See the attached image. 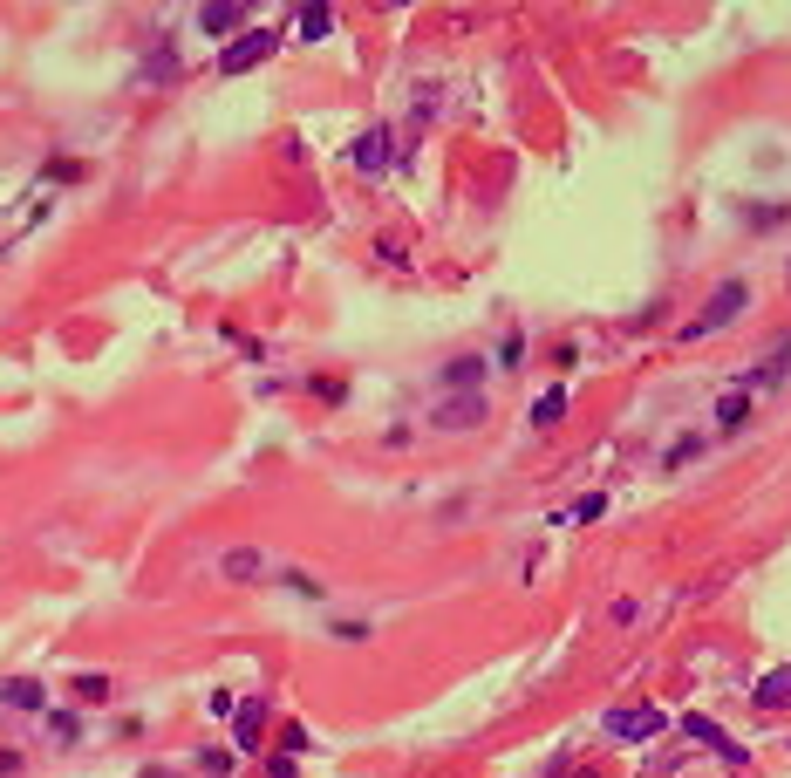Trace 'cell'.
<instances>
[{"mask_svg":"<svg viewBox=\"0 0 791 778\" xmlns=\"http://www.w3.org/2000/svg\"><path fill=\"white\" fill-rule=\"evenodd\" d=\"M744 308H751V287H744V280H723V287H716V301L696 314L689 328H682L676 342H703V335H716V328H730V321H737Z\"/></svg>","mask_w":791,"mask_h":778,"instance_id":"1","label":"cell"},{"mask_svg":"<svg viewBox=\"0 0 791 778\" xmlns=\"http://www.w3.org/2000/svg\"><path fill=\"white\" fill-rule=\"evenodd\" d=\"M273 48H280V28H246L239 41L219 48V76H246V69H260Z\"/></svg>","mask_w":791,"mask_h":778,"instance_id":"2","label":"cell"},{"mask_svg":"<svg viewBox=\"0 0 791 778\" xmlns=\"http://www.w3.org/2000/svg\"><path fill=\"white\" fill-rule=\"evenodd\" d=\"M601 731H614V738H655V731H669V717H662V710H655V703H614V710H607L601 717Z\"/></svg>","mask_w":791,"mask_h":778,"instance_id":"3","label":"cell"},{"mask_svg":"<svg viewBox=\"0 0 791 778\" xmlns=\"http://www.w3.org/2000/svg\"><path fill=\"white\" fill-rule=\"evenodd\" d=\"M491 417V403L478 389H464V396H444V403H430V424L437 430H478Z\"/></svg>","mask_w":791,"mask_h":778,"instance_id":"4","label":"cell"},{"mask_svg":"<svg viewBox=\"0 0 791 778\" xmlns=\"http://www.w3.org/2000/svg\"><path fill=\"white\" fill-rule=\"evenodd\" d=\"M246 21H253L246 0H205V7H198V28H205L212 41H239V35H246Z\"/></svg>","mask_w":791,"mask_h":778,"instance_id":"5","label":"cell"},{"mask_svg":"<svg viewBox=\"0 0 791 778\" xmlns=\"http://www.w3.org/2000/svg\"><path fill=\"white\" fill-rule=\"evenodd\" d=\"M389 164H396V137H389V130H362V137H355V171L382 178Z\"/></svg>","mask_w":791,"mask_h":778,"instance_id":"6","label":"cell"},{"mask_svg":"<svg viewBox=\"0 0 791 778\" xmlns=\"http://www.w3.org/2000/svg\"><path fill=\"white\" fill-rule=\"evenodd\" d=\"M682 731H689L696 744H710V751L723 758V765H744V744H730V738H723V724H710V717H682Z\"/></svg>","mask_w":791,"mask_h":778,"instance_id":"7","label":"cell"},{"mask_svg":"<svg viewBox=\"0 0 791 778\" xmlns=\"http://www.w3.org/2000/svg\"><path fill=\"white\" fill-rule=\"evenodd\" d=\"M232 738H239V751H260V738H266V703L260 697H246L232 710Z\"/></svg>","mask_w":791,"mask_h":778,"instance_id":"8","label":"cell"},{"mask_svg":"<svg viewBox=\"0 0 791 778\" xmlns=\"http://www.w3.org/2000/svg\"><path fill=\"white\" fill-rule=\"evenodd\" d=\"M751 703H757V710H791V662H785V669H771V676H757Z\"/></svg>","mask_w":791,"mask_h":778,"instance_id":"9","label":"cell"},{"mask_svg":"<svg viewBox=\"0 0 791 778\" xmlns=\"http://www.w3.org/2000/svg\"><path fill=\"white\" fill-rule=\"evenodd\" d=\"M219 574H226V581H260V574H266V553H260V546H232L226 560H219Z\"/></svg>","mask_w":791,"mask_h":778,"instance_id":"10","label":"cell"},{"mask_svg":"<svg viewBox=\"0 0 791 778\" xmlns=\"http://www.w3.org/2000/svg\"><path fill=\"white\" fill-rule=\"evenodd\" d=\"M744 417H751V389H744V383H737V389H723V403H716V424H723V430H737Z\"/></svg>","mask_w":791,"mask_h":778,"instance_id":"11","label":"cell"},{"mask_svg":"<svg viewBox=\"0 0 791 778\" xmlns=\"http://www.w3.org/2000/svg\"><path fill=\"white\" fill-rule=\"evenodd\" d=\"M478 376H485V355H457V362H444V383H451L457 396L478 383Z\"/></svg>","mask_w":791,"mask_h":778,"instance_id":"12","label":"cell"},{"mask_svg":"<svg viewBox=\"0 0 791 778\" xmlns=\"http://www.w3.org/2000/svg\"><path fill=\"white\" fill-rule=\"evenodd\" d=\"M294 28H301V41H321L328 28H335V7H301V14H294Z\"/></svg>","mask_w":791,"mask_h":778,"instance_id":"13","label":"cell"},{"mask_svg":"<svg viewBox=\"0 0 791 778\" xmlns=\"http://www.w3.org/2000/svg\"><path fill=\"white\" fill-rule=\"evenodd\" d=\"M560 417H566V389H546V396L532 403V424L546 430V424H560Z\"/></svg>","mask_w":791,"mask_h":778,"instance_id":"14","label":"cell"},{"mask_svg":"<svg viewBox=\"0 0 791 778\" xmlns=\"http://www.w3.org/2000/svg\"><path fill=\"white\" fill-rule=\"evenodd\" d=\"M76 697L82 703H110V676H103V669H82V676H76Z\"/></svg>","mask_w":791,"mask_h":778,"instance_id":"15","label":"cell"},{"mask_svg":"<svg viewBox=\"0 0 791 778\" xmlns=\"http://www.w3.org/2000/svg\"><path fill=\"white\" fill-rule=\"evenodd\" d=\"M41 697H48V690H41L35 676H21V683H7V703H14V710H41Z\"/></svg>","mask_w":791,"mask_h":778,"instance_id":"16","label":"cell"},{"mask_svg":"<svg viewBox=\"0 0 791 778\" xmlns=\"http://www.w3.org/2000/svg\"><path fill=\"white\" fill-rule=\"evenodd\" d=\"M48 731H55V744H76L82 738V717H76V710H48Z\"/></svg>","mask_w":791,"mask_h":778,"instance_id":"17","label":"cell"},{"mask_svg":"<svg viewBox=\"0 0 791 778\" xmlns=\"http://www.w3.org/2000/svg\"><path fill=\"white\" fill-rule=\"evenodd\" d=\"M607 512V492H587V499H580V506L566 512V519H573V526H594V519H601Z\"/></svg>","mask_w":791,"mask_h":778,"instance_id":"18","label":"cell"},{"mask_svg":"<svg viewBox=\"0 0 791 778\" xmlns=\"http://www.w3.org/2000/svg\"><path fill=\"white\" fill-rule=\"evenodd\" d=\"M301 751H307V731H301V724H287V731H280V758H301Z\"/></svg>","mask_w":791,"mask_h":778,"instance_id":"19","label":"cell"},{"mask_svg":"<svg viewBox=\"0 0 791 778\" xmlns=\"http://www.w3.org/2000/svg\"><path fill=\"white\" fill-rule=\"evenodd\" d=\"M198 772H212V778H226V772H232V758H226V751H198Z\"/></svg>","mask_w":791,"mask_h":778,"instance_id":"20","label":"cell"},{"mask_svg":"<svg viewBox=\"0 0 791 778\" xmlns=\"http://www.w3.org/2000/svg\"><path fill=\"white\" fill-rule=\"evenodd\" d=\"M178 76V55H171V48H164V55H151V82H171Z\"/></svg>","mask_w":791,"mask_h":778,"instance_id":"21","label":"cell"},{"mask_svg":"<svg viewBox=\"0 0 791 778\" xmlns=\"http://www.w3.org/2000/svg\"><path fill=\"white\" fill-rule=\"evenodd\" d=\"M498 362H505V369H519V362H526V342H519V335H505V349H498Z\"/></svg>","mask_w":791,"mask_h":778,"instance_id":"22","label":"cell"},{"mask_svg":"<svg viewBox=\"0 0 791 778\" xmlns=\"http://www.w3.org/2000/svg\"><path fill=\"white\" fill-rule=\"evenodd\" d=\"M266 778H294V758H266Z\"/></svg>","mask_w":791,"mask_h":778,"instance_id":"23","label":"cell"},{"mask_svg":"<svg viewBox=\"0 0 791 778\" xmlns=\"http://www.w3.org/2000/svg\"><path fill=\"white\" fill-rule=\"evenodd\" d=\"M137 778H178V772H171V765H144Z\"/></svg>","mask_w":791,"mask_h":778,"instance_id":"24","label":"cell"},{"mask_svg":"<svg viewBox=\"0 0 791 778\" xmlns=\"http://www.w3.org/2000/svg\"><path fill=\"white\" fill-rule=\"evenodd\" d=\"M573 778H601V772H573Z\"/></svg>","mask_w":791,"mask_h":778,"instance_id":"25","label":"cell"}]
</instances>
